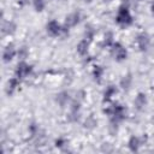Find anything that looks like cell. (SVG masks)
Segmentation results:
<instances>
[{
    "instance_id": "4",
    "label": "cell",
    "mask_w": 154,
    "mask_h": 154,
    "mask_svg": "<svg viewBox=\"0 0 154 154\" xmlns=\"http://www.w3.org/2000/svg\"><path fill=\"white\" fill-rule=\"evenodd\" d=\"M47 32L51 36H58L63 32V26L57 22V20H51L47 24Z\"/></svg>"
},
{
    "instance_id": "23",
    "label": "cell",
    "mask_w": 154,
    "mask_h": 154,
    "mask_svg": "<svg viewBox=\"0 0 154 154\" xmlns=\"http://www.w3.org/2000/svg\"><path fill=\"white\" fill-rule=\"evenodd\" d=\"M152 12L154 13V2H153V5H152Z\"/></svg>"
},
{
    "instance_id": "11",
    "label": "cell",
    "mask_w": 154,
    "mask_h": 154,
    "mask_svg": "<svg viewBox=\"0 0 154 154\" xmlns=\"http://www.w3.org/2000/svg\"><path fill=\"white\" fill-rule=\"evenodd\" d=\"M116 94H117V89H116V87H113V85L107 87L106 90H105V93H103V101H109Z\"/></svg>"
},
{
    "instance_id": "16",
    "label": "cell",
    "mask_w": 154,
    "mask_h": 154,
    "mask_svg": "<svg viewBox=\"0 0 154 154\" xmlns=\"http://www.w3.org/2000/svg\"><path fill=\"white\" fill-rule=\"evenodd\" d=\"M102 75H103V69H102L101 66H95V69H94V71H93L94 78H95L96 81H100L101 77H102Z\"/></svg>"
},
{
    "instance_id": "1",
    "label": "cell",
    "mask_w": 154,
    "mask_h": 154,
    "mask_svg": "<svg viewBox=\"0 0 154 154\" xmlns=\"http://www.w3.org/2000/svg\"><path fill=\"white\" fill-rule=\"evenodd\" d=\"M116 22L122 26H126V25L132 23V17H131V14L129 12L128 6H125V5L120 6V8L118 11V14L116 17Z\"/></svg>"
},
{
    "instance_id": "8",
    "label": "cell",
    "mask_w": 154,
    "mask_h": 154,
    "mask_svg": "<svg viewBox=\"0 0 154 154\" xmlns=\"http://www.w3.org/2000/svg\"><path fill=\"white\" fill-rule=\"evenodd\" d=\"M19 87V78L18 77H13V78H11L10 81H8V84H7V89H6V91H7V94H13V91L17 89Z\"/></svg>"
},
{
    "instance_id": "2",
    "label": "cell",
    "mask_w": 154,
    "mask_h": 154,
    "mask_svg": "<svg viewBox=\"0 0 154 154\" xmlns=\"http://www.w3.org/2000/svg\"><path fill=\"white\" fill-rule=\"evenodd\" d=\"M111 53H112V55L114 57V59H116L117 61H123V60H125L126 57H128L126 49H125L120 43H118V42H116V43L112 45Z\"/></svg>"
},
{
    "instance_id": "3",
    "label": "cell",
    "mask_w": 154,
    "mask_h": 154,
    "mask_svg": "<svg viewBox=\"0 0 154 154\" xmlns=\"http://www.w3.org/2000/svg\"><path fill=\"white\" fill-rule=\"evenodd\" d=\"M31 71H32L31 65H29V64H26L24 61H20L17 65V69H16V77H18L19 79L24 78V77H28Z\"/></svg>"
},
{
    "instance_id": "5",
    "label": "cell",
    "mask_w": 154,
    "mask_h": 154,
    "mask_svg": "<svg viewBox=\"0 0 154 154\" xmlns=\"http://www.w3.org/2000/svg\"><path fill=\"white\" fill-rule=\"evenodd\" d=\"M136 42H137V46L141 51H147L148 47H149V43H150V40H149V36L144 32L140 34L136 38Z\"/></svg>"
},
{
    "instance_id": "22",
    "label": "cell",
    "mask_w": 154,
    "mask_h": 154,
    "mask_svg": "<svg viewBox=\"0 0 154 154\" xmlns=\"http://www.w3.org/2000/svg\"><path fill=\"white\" fill-rule=\"evenodd\" d=\"M66 144V140L65 138H63V137H59V138H57L55 140V146L57 147H63V146H65Z\"/></svg>"
},
{
    "instance_id": "7",
    "label": "cell",
    "mask_w": 154,
    "mask_h": 154,
    "mask_svg": "<svg viewBox=\"0 0 154 154\" xmlns=\"http://www.w3.org/2000/svg\"><path fill=\"white\" fill-rule=\"evenodd\" d=\"M16 54H17V52H16L14 47H13L12 45H10V46H7V47L4 49V53H2V60H4L5 63H8V61H11V60L14 58Z\"/></svg>"
},
{
    "instance_id": "6",
    "label": "cell",
    "mask_w": 154,
    "mask_h": 154,
    "mask_svg": "<svg viewBox=\"0 0 154 154\" xmlns=\"http://www.w3.org/2000/svg\"><path fill=\"white\" fill-rule=\"evenodd\" d=\"M79 19H81V14H79V12H72L71 14H69V16L66 17L65 26H66V28H72V26H75V25L78 24Z\"/></svg>"
},
{
    "instance_id": "12",
    "label": "cell",
    "mask_w": 154,
    "mask_h": 154,
    "mask_svg": "<svg viewBox=\"0 0 154 154\" xmlns=\"http://www.w3.org/2000/svg\"><path fill=\"white\" fill-rule=\"evenodd\" d=\"M140 146H141V140H140V137H137V136H131L130 140H129V148H130L132 152H135V150H137V149L140 148Z\"/></svg>"
},
{
    "instance_id": "20",
    "label": "cell",
    "mask_w": 154,
    "mask_h": 154,
    "mask_svg": "<svg viewBox=\"0 0 154 154\" xmlns=\"http://www.w3.org/2000/svg\"><path fill=\"white\" fill-rule=\"evenodd\" d=\"M94 37V30L93 29H87L85 30V34H84V40H87L88 42L91 41Z\"/></svg>"
},
{
    "instance_id": "13",
    "label": "cell",
    "mask_w": 154,
    "mask_h": 154,
    "mask_svg": "<svg viewBox=\"0 0 154 154\" xmlns=\"http://www.w3.org/2000/svg\"><path fill=\"white\" fill-rule=\"evenodd\" d=\"M69 93H66V91H61L60 94H58V96H57V101L59 102V105L60 106H65L66 103H67V101H69Z\"/></svg>"
},
{
    "instance_id": "14",
    "label": "cell",
    "mask_w": 154,
    "mask_h": 154,
    "mask_svg": "<svg viewBox=\"0 0 154 154\" xmlns=\"http://www.w3.org/2000/svg\"><path fill=\"white\" fill-rule=\"evenodd\" d=\"M131 81H132V78H131L130 75L124 76V77L122 78V81H120V87H122L123 89H129V87H130V84H131Z\"/></svg>"
},
{
    "instance_id": "17",
    "label": "cell",
    "mask_w": 154,
    "mask_h": 154,
    "mask_svg": "<svg viewBox=\"0 0 154 154\" xmlns=\"http://www.w3.org/2000/svg\"><path fill=\"white\" fill-rule=\"evenodd\" d=\"M32 5H34L36 11H42L45 8V6H46V2H45V0H34Z\"/></svg>"
},
{
    "instance_id": "10",
    "label": "cell",
    "mask_w": 154,
    "mask_h": 154,
    "mask_svg": "<svg viewBox=\"0 0 154 154\" xmlns=\"http://www.w3.org/2000/svg\"><path fill=\"white\" fill-rule=\"evenodd\" d=\"M88 45H89V42H88L87 40H82V41L77 45V52H78L79 55L84 57V55L88 54Z\"/></svg>"
},
{
    "instance_id": "21",
    "label": "cell",
    "mask_w": 154,
    "mask_h": 154,
    "mask_svg": "<svg viewBox=\"0 0 154 154\" xmlns=\"http://www.w3.org/2000/svg\"><path fill=\"white\" fill-rule=\"evenodd\" d=\"M88 125V128H93L94 125H96V122H95V119L93 118V117H89L87 120H85V126Z\"/></svg>"
},
{
    "instance_id": "19",
    "label": "cell",
    "mask_w": 154,
    "mask_h": 154,
    "mask_svg": "<svg viewBox=\"0 0 154 154\" xmlns=\"http://www.w3.org/2000/svg\"><path fill=\"white\" fill-rule=\"evenodd\" d=\"M17 54H18V58H19L20 60H23V59H25L26 55H28V49H26L25 47H22V48H19V51L17 52Z\"/></svg>"
},
{
    "instance_id": "15",
    "label": "cell",
    "mask_w": 154,
    "mask_h": 154,
    "mask_svg": "<svg viewBox=\"0 0 154 154\" xmlns=\"http://www.w3.org/2000/svg\"><path fill=\"white\" fill-rule=\"evenodd\" d=\"M14 24L12 23V22H6L5 24H4V26H2V32L4 34H10V32H12L13 30H14Z\"/></svg>"
},
{
    "instance_id": "18",
    "label": "cell",
    "mask_w": 154,
    "mask_h": 154,
    "mask_svg": "<svg viewBox=\"0 0 154 154\" xmlns=\"http://www.w3.org/2000/svg\"><path fill=\"white\" fill-rule=\"evenodd\" d=\"M103 42H105V45L106 46H112L114 42H113V35H112V32H107L106 35H105V40H103Z\"/></svg>"
},
{
    "instance_id": "9",
    "label": "cell",
    "mask_w": 154,
    "mask_h": 154,
    "mask_svg": "<svg viewBox=\"0 0 154 154\" xmlns=\"http://www.w3.org/2000/svg\"><path fill=\"white\" fill-rule=\"evenodd\" d=\"M146 103H147V97H146V95H144L143 93H140V94L136 96V99H135V106H136V108H137V109H142V108L146 106Z\"/></svg>"
}]
</instances>
